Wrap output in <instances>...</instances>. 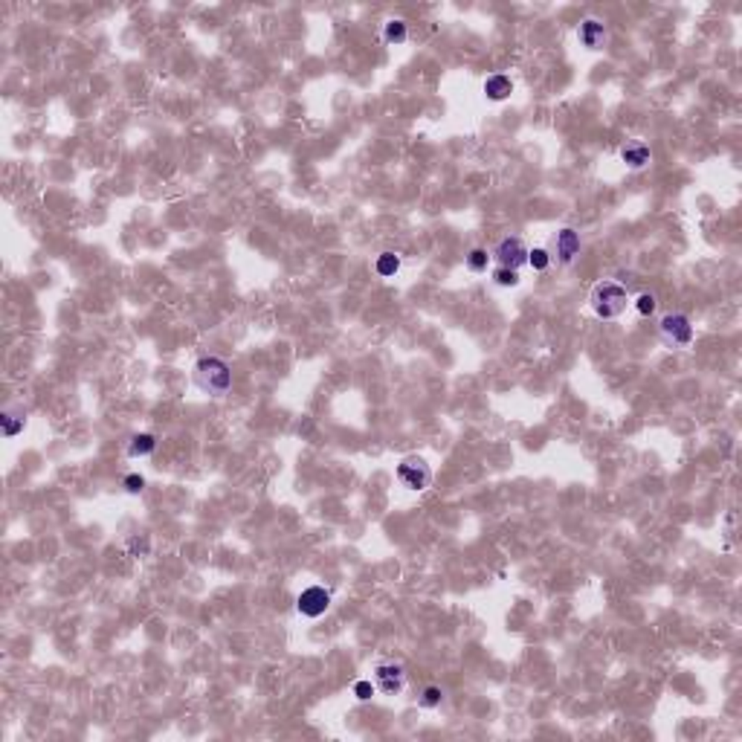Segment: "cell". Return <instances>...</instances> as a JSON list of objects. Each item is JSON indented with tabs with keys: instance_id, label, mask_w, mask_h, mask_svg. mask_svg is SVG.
I'll return each instance as SVG.
<instances>
[{
	"instance_id": "cell-3",
	"label": "cell",
	"mask_w": 742,
	"mask_h": 742,
	"mask_svg": "<svg viewBox=\"0 0 742 742\" xmlns=\"http://www.w3.org/2000/svg\"><path fill=\"white\" fill-rule=\"evenodd\" d=\"M398 479L409 490H426L432 484V470H429V464L421 456H409L398 464Z\"/></svg>"
},
{
	"instance_id": "cell-5",
	"label": "cell",
	"mask_w": 742,
	"mask_h": 742,
	"mask_svg": "<svg viewBox=\"0 0 742 742\" xmlns=\"http://www.w3.org/2000/svg\"><path fill=\"white\" fill-rule=\"evenodd\" d=\"M374 688L386 696H398L406 688V670L398 661H380L374 667Z\"/></svg>"
},
{
	"instance_id": "cell-15",
	"label": "cell",
	"mask_w": 742,
	"mask_h": 742,
	"mask_svg": "<svg viewBox=\"0 0 742 742\" xmlns=\"http://www.w3.org/2000/svg\"><path fill=\"white\" fill-rule=\"evenodd\" d=\"M374 270H377V276L392 279L395 272L400 270V256H398V252H380L377 261H374Z\"/></svg>"
},
{
	"instance_id": "cell-7",
	"label": "cell",
	"mask_w": 742,
	"mask_h": 742,
	"mask_svg": "<svg viewBox=\"0 0 742 742\" xmlns=\"http://www.w3.org/2000/svg\"><path fill=\"white\" fill-rule=\"evenodd\" d=\"M496 261H499V267H507V270H519L525 261H528V247L522 244V238H516V235H507V238H502L499 241V247H496Z\"/></svg>"
},
{
	"instance_id": "cell-23",
	"label": "cell",
	"mask_w": 742,
	"mask_h": 742,
	"mask_svg": "<svg viewBox=\"0 0 742 742\" xmlns=\"http://www.w3.org/2000/svg\"><path fill=\"white\" fill-rule=\"evenodd\" d=\"M128 551H131L133 557H145V554H148V537H133V539L128 542Z\"/></svg>"
},
{
	"instance_id": "cell-4",
	"label": "cell",
	"mask_w": 742,
	"mask_h": 742,
	"mask_svg": "<svg viewBox=\"0 0 742 742\" xmlns=\"http://www.w3.org/2000/svg\"><path fill=\"white\" fill-rule=\"evenodd\" d=\"M658 328H661L664 342L673 345V348H688L693 342V325L685 314H667Z\"/></svg>"
},
{
	"instance_id": "cell-14",
	"label": "cell",
	"mask_w": 742,
	"mask_h": 742,
	"mask_svg": "<svg viewBox=\"0 0 742 742\" xmlns=\"http://www.w3.org/2000/svg\"><path fill=\"white\" fill-rule=\"evenodd\" d=\"M383 38H386V44H403L406 38H409V29H406V21H400V17H392V21H386L383 27Z\"/></svg>"
},
{
	"instance_id": "cell-19",
	"label": "cell",
	"mask_w": 742,
	"mask_h": 742,
	"mask_svg": "<svg viewBox=\"0 0 742 742\" xmlns=\"http://www.w3.org/2000/svg\"><path fill=\"white\" fill-rule=\"evenodd\" d=\"M528 264L534 267V270H548V264H551V256H548V249H542V247H537V249H528Z\"/></svg>"
},
{
	"instance_id": "cell-13",
	"label": "cell",
	"mask_w": 742,
	"mask_h": 742,
	"mask_svg": "<svg viewBox=\"0 0 742 742\" xmlns=\"http://www.w3.org/2000/svg\"><path fill=\"white\" fill-rule=\"evenodd\" d=\"M0 426H3L6 438H15L27 426V412H24V409H6V412L0 415Z\"/></svg>"
},
{
	"instance_id": "cell-9",
	"label": "cell",
	"mask_w": 742,
	"mask_h": 742,
	"mask_svg": "<svg viewBox=\"0 0 742 742\" xmlns=\"http://www.w3.org/2000/svg\"><path fill=\"white\" fill-rule=\"evenodd\" d=\"M577 38H580V44L585 50H597V47H603V41H606V27H603L600 21H595V17H589V21L580 24Z\"/></svg>"
},
{
	"instance_id": "cell-10",
	"label": "cell",
	"mask_w": 742,
	"mask_h": 742,
	"mask_svg": "<svg viewBox=\"0 0 742 742\" xmlns=\"http://www.w3.org/2000/svg\"><path fill=\"white\" fill-rule=\"evenodd\" d=\"M511 90H514V85H511V79H507V75H502V73L487 75V82H484V96H487L490 102H502V99H507V96H511Z\"/></svg>"
},
{
	"instance_id": "cell-8",
	"label": "cell",
	"mask_w": 742,
	"mask_h": 742,
	"mask_svg": "<svg viewBox=\"0 0 742 742\" xmlns=\"http://www.w3.org/2000/svg\"><path fill=\"white\" fill-rule=\"evenodd\" d=\"M554 252H557L560 264H572L577 259V252H580V235H577V229H572V226L560 229L557 235H554Z\"/></svg>"
},
{
	"instance_id": "cell-16",
	"label": "cell",
	"mask_w": 742,
	"mask_h": 742,
	"mask_svg": "<svg viewBox=\"0 0 742 742\" xmlns=\"http://www.w3.org/2000/svg\"><path fill=\"white\" fill-rule=\"evenodd\" d=\"M441 699H444V690L435 688V685H429V688H423V693L418 696V705H421V708H438V705H441Z\"/></svg>"
},
{
	"instance_id": "cell-11",
	"label": "cell",
	"mask_w": 742,
	"mask_h": 742,
	"mask_svg": "<svg viewBox=\"0 0 742 742\" xmlns=\"http://www.w3.org/2000/svg\"><path fill=\"white\" fill-rule=\"evenodd\" d=\"M154 450H157V438H154L151 432H136V435H131V441H128V456H131V458H145V456H151Z\"/></svg>"
},
{
	"instance_id": "cell-6",
	"label": "cell",
	"mask_w": 742,
	"mask_h": 742,
	"mask_svg": "<svg viewBox=\"0 0 742 742\" xmlns=\"http://www.w3.org/2000/svg\"><path fill=\"white\" fill-rule=\"evenodd\" d=\"M328 606H330V592L325 585H307V589L296 597V609L305 618H322L328 612Z\"/></svg>"
},
{
	"instance_id": "cell-1",
	"label": "cell",
	"mask_w": 742,
	"mask_h": 742,
	"mask_svg": "<svg viewBox=\"0 0 742 742\" xmlns=\"http://www.w3.org/2000/svg\"><path fill=\"white\" fill-rule=\"evenodd\" d=\"M194 386L212 398H224L232 386V371L221 357H201L194 363Z\"/></svg>"
},
{
	"instance_id": "cell-12",
	"label": "cell",
	"mask_w": 742,
	"mask_h": 742,
	"mask_svg": "<svg viewBox=\"0 0 742 742\" xmlns=\"http://www.w3.org/2000/svg\"><path fill=\"white\" fill-rule=\"evenodd\" d=\"M620 160L627 163L630 168H643V166L650 163V148L643 145V143H630V145H623Z\"/></svg>"
},
{
	"instance_id": "cell-22",
	"label": "cell",
	"mask_w": 742,
	"mask_h": 742,
	"mask_svg": "<svg viewBox=\"0 0 742 742\" xmlns=\"http://www.w3.org/2000/svg\"><path fill=\"white\" fill-rule=\"evenodd\" d=\"M374 690H377V688H374V685H371V681H368V678H360V681H357V685H354V696H357L360 701H368L371 696H374Z\"/></svg>"
},
{
	"instance_id": "cell-18",
	"label": "cell",
	"mask_w": 742,
	"mask_h": 742,
	"mask_svg": "<svg viewBox=\"0 0 742 742\" xmlns=\"http://www.w3.org/2000/svg\"><path fill=\"white\" fill-rule=\"evenodd\" d=\"M493 282L499 287H516L519 284V272L516 270H507V267H496L493 270Z\"/></svg>"
},
{
	"instance_id": "cell-20",
	"label": "cell",
	"mask_w": 742,
	"mask_h": 742,
	"mask_svg": "<svg viewBox=\"0 0 742 742\" xmlns=\"http://www.w3.org/2000/svg\"><path fill=\"white\" fill-rule=\"evenodd\" d=\"M655 305H658V302H655L653 293H641V296L635 299V307H638V314H641V317H653V314H655Z\"/></svg>"
},
{
	"instance_id": "cell-17",
	"label": "cell",
	"mask_w": 742,
	"mask_h": 742,
	"mask_svg": "<svg viewBox=\"0 0 742 742\" xmlns=\"http://www.w3.org/2000/svg\"><path fill=\"white\" fill-rule=\"evenodd\" d=\"M487 264H490V256H487V249H481V247H476L470 256H467V267H470L473 272H484Z\"/></svg>"
},
{
	"instance_id": "cell-2",
	"label": "cell",
	"mask_w": 742,
	"mask_h": 742,
	"mask_svg": "<svg viewBox=\"0 0 742 742\" xmlns=\"http://www.w3.org/2000/svg\"><path fill=\"white\" fill-rule=\"evenodd\" d=\"M589 302H592V310L600 319H618L623 310H627L630 296H627V287H620L618 282H600L592 290Z\"/></svg>"
},
{
	"instance_id": "cell-21",
	"label": "cell",
	"mask_w": 742,
	"mask_h": 742,
	"mask_svg": "<svg viewBox=\"0 0 742 742\" xmlns=\"http://www.w3.org/2000/svg\"><path fill=\"white\" fill-rule=\"evenodd\" d=\"M122 487H125L128 493H143V490H145V479H143L140 473H131V476H125Z\"/></svg>"
}]
</instances>
